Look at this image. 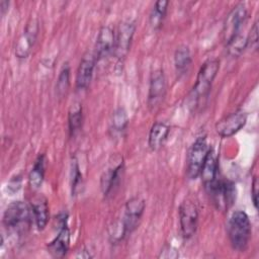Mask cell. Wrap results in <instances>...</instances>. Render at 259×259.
Returning a JSON list of instances; mask_svg holds the SVG:
<instances>
[{"label":"cell","instance_id":"cell-18","mask_svg":"<svg viewBox=\"0 0 259 259\" xmlns=\"http://www.w3.org/2000/svg\"><path fill=\"white\" fill-rule=\"evenodd\" d=\"M31 210L34 223L38 230H44L49 222L48 200L42 195L35 196L31 201Z\"/></svg>","mask_w":259,"mask_h":259},{"label":"cell","instance_id":"cell-2","mask_svg":"<svg viewBox=\"0 0 259 259\" xmlns=\"http://www.w3.org/2000/svg\"><path fill=\"white\" fill-rule=\"evenodd\" d=\"M32 219L31 206L23 201H13L4 211L3 224L9 231L22 233L28 229Z\"/></svg>","mask_w":259,"mask_h":259},{"label":"cell","instance_id":"cell-24","mask_svg":"<svg viewBox=\"0 0 259 259\" xmlns=\"http://www.w3.org/2000/svg\"><path fill=\"white\" fill-rule=\"evenodd\" d=\"M128 118L125 110L121 107L114 110L111 118V127L110 130L115 135H122V133L125 131L127 126Z\"/></svg>","mask_w":259,"mask_h":259},{"label":"cell","instance_id":"cell-26","mask_svg":"<svg viewBox=\"0 0 259 259\" xmlns=\"http://www.w3.org/2000/svg\"><path fill=\"white\" fill-rule=\"evenodd\" d=\"M71 187H72V195H76L78 189L82 185V174L80 172L79 165L76 160L72 162V169H71Z\"/></svg>","mask_w":259,"mask_h":259},{"label":"cell","instance_id":"cell-19","mask_svg":"<svg viewBox=\"0 0 259 259\" xmlns=\"http://www.w3.org/2000/svg\"><path fill=\"white\" fill-rule=\"evenodd\" d=\"M170 127L167 123L162 122V121H157L155 122L149 133V147L151 150L156 151L160 149L164 142L166 141L168 134H169Z\"/></svg>","mask_w":259,"mask_h":259},{"label":"cell","instance_id":"cell-7","mask_svg":"<svg viewBox=\"0 0 259 259\" xmlns=\"http://www.w3.org/2000/svg\"><path fill=\"white\" fill-rule=\"evenodd\" d=\"M179 221L183 238H191L195 234L198 224V209L192 199L185 198L181 202L179 206Z\"/></svg>","mask_w":259,"mask_h":259},{"label":"cell","instance_id":"cell-10","mask_svg":"<svg viewBox=\"0 0 259 259\" xmlns=\"http://www.w3.org/2000/svg\"><path fill=\"white\" fill-rule=\"evenodd\" d=\"M247 122V114L239 109L219 120L215 124L217 133L223 138H229L237 134Z\"/></svg>","mask_w":259,"mask_h":259},{"label":"cell","instance_id":"cell-21","mask_svg":"<svg viewBox=\"0 0 259 259\" xmlns=\"http://www.w3.org/2000/svg\"><path fill=\"white\" fill-rule=\"evenodd\" d=\"M174 64L178 73H184L187 71L191 64V54L187 46H179L174 54Z\"/></svg>","mask_w":259,"mask_h":259},{"label":"cell","instance_id":"cell-22","mask_svg":"<svg viewBox=\"0 0 259 259\" xmlns=\"http://www.w3.org/2000/svg\"><path fill=\"white\" fill-rule=\"evenodd\" d=\"M68 125L71 136H74L82 125V105L79 102L73 103L69 109Z\"/></svg>","mask_w":259,"mask_h":259},{"label":"cell","instance_id":"cell-20","mask_svg":"<svg viewBox=\"0 0 259 259\" xmlns=\"http://www.w3.org/2000/svg\"><path fill=\"white\" fill-rule=\"evenodd\" d=\"M46 172V156L39 154L33 164V167L28 175V182L31 188L37 189L41 186Z\"/></svg>","mask_w":259,"mask_h":259},{"label":"cell","instance_id":"cell-17","mask_svg":"<svg viewBox=\"0 0 259 259\" xmlns=\"http://www.w3.org/2000/svg\"><path fill=\"white\" fill-rule=\"evenodd\" d=\"M122 172H123L122 160H120L117 165L113 167H109L107 170L104 171L100 180V186L104 196L109 195L114 190V188L118 186L120 179L122 177Z\"/></svg>","mask_w":259,"mask_h":259},{"label":"cell","instance_id":"cell-3","mask_svg":"<svg viewBox=\"0 0 259 259\" xmlns=\"http://www.w3.org/2000/svg\"><path fill=\"white\" fill-rule=\"evenodd\" d=\"M219 69L220 62L218 59H208L202 64L198 71L196 82L192 90L195 102L208 96L211 84L219 72Z\"/></svg>","mask_w":259,"mask_h":259},{"label":"cell","instance_id":"cell-16","mask_svg":"<svg viewBox=\"0 0 259 259\" xmlns=\"http://www.w3.org/2000/svg\"><path fill=\"white\" fill-rule=\"evenodd\" d=\"M199 175L201 176V180L206 191L213 185V183L219 178L218 158L213 148L211 147L208 150V153L206 155Z\"/></svg>","mask_w":259,"mask_h":259},{"label":"cell","instance_id":"cell-23","mask_svg":"<svg viewBox=\"0 0 259 259\" xmlns=\"http://www.w3.org/2000/svg\"><path fill=\"white\" fill-rule=\"evenodd\" d=\"M169 2L166 0H159L155 3L150 14V23L153 28H159L166 15Z\"/></svg>","mask_w":259,"mask_h":259},{"label":"cell","instance_id":"cell-9","mask_svg":"<svg viewBox=\"0 0 259 259\" xmlns=\"http://www.w3.org/2000/svg\"><path fill=\"white\" fill-rule=\"evenodd\" d=\"M146 203L140 196H134L130 198L124 207V215L121 223L124 236L131 234L137 227L145 210Z\"/></svg>","mask_w":259,"mask_h":259},{"label":"cell","instance_id":"cell-1","mask_svg":"<svg viewBox=\"0 0 259 259\" xmlns=\"http://www.w3.org/2000/svg\"><path fill=\"white\" fill-rule=\"evenodd\" d=\"M252 233V226L248 214L243 210H236L228 222V236L234 250L245 251Z\"/></svg>","mask_w":259,"mask_h":259},{"label":"cell","instance_id":"cell-29","mask_svg":"<svg viewBox=\"0 0 259 259\" xmlns=\"http://www.w3.org/2000/svg\"><path fill=\"white\" fill-rule=\"evenodd\" d=\"M258 178L255 176L252 182V188H251V195H252V200L255 208L258 207Z\"/></svg>","mask_w":259,"mask_h":259},{"label":"cell","instance_id":"cell-28","mask_svg":"<svg viewBox=\"0 0 259 259\" xmlns=\"http://www.w3.org/2000/svg\"><path fill=\"white\" fill-rule=\"evenodd\" d=\"M257 41H258V23L257 21H255L248 34V45L251 44V48L256 47Z\"/></svg>","mask_w":259,"mask_h":259},{"label":"cell","instance_id":"cell-27","mask_svg":"<svg viewBox=\"0 0 259 259\" xmlns=\"http://www.w3.org/2000/svg\"><path fill=\"white\" fill-rule=\"evenodd\" d=\"M179 256V253L178 251L170 246V245H165L162 250L160 251V254H159V258H170V259H175Z\"/></svg>","mask_w":259,"mask_h":259},{"label":"cell","instance_id":"cell-5","mask_svg":"<svg viewBox=\"0 0 259 259\" xmlns=\"http://www.w3.org/2000/svg\"><path fill=\"white\" fill-rule=\"evenodd\" d=\"M207 192L211 196V199L217 208L221 210L230 208L236 200L235 184L229 180H222L218 178V180L207 190Z\"/></svg>","mask_w":259,"mask_h":259},{"label":"cell","instance_id":"cell-12","mask_svg":"<svg viewBox=\"0 0 259 259\" xmlns=\"http://www.w3.org/2000/svg\"><path fill=\"white\" fill-rule=\"evenodd\" d=\"M37 32H38L37 20L30 19L27 22L23 33L19 36L17 44L15 46V55L17 58L23 59L29 55V53L35 42Z\"/></svg>","mask_w":259,"mask_h":259},{"label":"cell","instance_id":"cell-15","mask_svg":"<svg viewBox=\"0 0 259 259\" xmlns=\"http://www.w3.org/2000/svg\"><path fill=\"white\" fill-rule=\"evenodd\" d=\"M114 41H115V35L112 28L109 26H102L98 31V35L95 44L94 53L97 58V61L101 59H105L111 53H113Z\"/></svg>","mask_w":259,"mask_h":259},{"label":"cell","instance_id":"cell-11","mask_svg":"<svg viewBox=\"0 0 259 259\" xmlns=\"http://www.w3.org/2000/svg\"><path fill=\"white\" fill-rule=\"evenodd\" d=\"M67 218V214H63L61 218L59 233L48 245V252L55 258L64 257L70 247V230L68 228Z\"/></svg>","mask_w":259,"mask_h":259},{"label":"cell","instance_id":"cell-13","mask_svg":"<svg viewBox=\"0 0 259 259\" xmlns=\"http://www.w3.org/2000/svg\"><path fill=\"white\" fill-rule=\"evenodd\" d=\"M166 94V79L161 69L152 73L149 85L148 105L151 109L157 107L164 99Z\"/></svg>","mask_w":259,"mask_h":259},{"label":"cell","instance_id":"cell-14","mask_svg":"<svg viewBox=\"0 0 259 259\" xmlns=\"http://www.w3.org/2000/svg\"><path fill=\"white\" fill-rule=\"evenodd\" d=\"M96 62L97 58L94 52H87L83 56L76 75V88L78 90H84L89 86Z\"/></svg>","mask_w":259,"mask_h":259},{"label":"cell","instance_id":"cell-25","mask_svg":"<svg viewBox=\"0 0 259 259\" xmlns=\"http://www.w3.org/2000/svg\"><path fill=\"white\" fill-rule=\"evenodd\" d=\"M69 85H70V67L68 63H65L60 71L57 84H56V92L60 98L66 95Z\"/></svg>","mask_w":259,"mask_h":259},{"label":"cell","instance_id":"cell-6","mask_svg":"<svg viewBox=\"0 0 259 259\" xmlns=\"http://www.w3.org/2000/svg\"><path fill=\"white\" fill-rule=\"evenodd\" d=\"M247 8L243 3L233 7V9L227 15L224 23L223 36L226 45H228L235 36L242 32V28L247 20Z\"/></svg>","mask_w":259,"mask_h":259},{"label":"cell","instance_id":"cell-4","mask_svg":"<svg viewBox=\"0 0 259 259\" xmlns=\"http://www.w3.org/2000/svg\"><path fill=\"white\" fill-rule=\"evenodd\" d=\"M209 148L205 137L197 138L191 146L188 152L186 166V175L189 179H196L199 176Z\"/></svg>","mask_w":259,"mask_h":259},{"label":"cell","instance_id":"cell-8","mask_svg":"<svg viewBox=\"0 0 259 259\" xmlns=\"http://www.w3.org/2000/svg\"><path fill=\"white\" fill-rule=\"evenodd\" d=\"M136 31V23L132 20L122 21L117 28V32L115 35L114 48H113V56L118 60L122 61L131 48L132 40Z\"/></svg>","mask_w":259,"mask_h":259}]
</instances>
